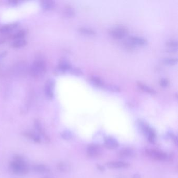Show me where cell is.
<instances>
[{
	"label": "cell",
	"mask_w": 178,
	"mask_h": 178,
	"mask_svg": "<svg viewBox=\"0 0 178 178\" xmlns=\"http://www.w3.org/2000/svg\"><path fill=\"white\" fill-rule=\"evenodd\" d=\"M46 64L42 60H37L34 62L30 67V73L32 76L39 78L45 75L46 72Z\"/></svg>",
	"instance_id": "1"
},
{
	"label": "cell",
	"mask_w": 178,
	"mask_h": 178,
	"mask_svg": "<svg viewBox=\"0 0 178 178\" xmlns=\"http://www.w3.org/2000/svg\"><path fill=\"white\" fill-rule=\"evenodd\" d=\"M11 169L13 171L18 175H24L28 172V168L23 160L16 159L11 164Z\"/></svg>",
	"instance_id": "2"
},
{
	"label": "cell",
	"mask_w": 178,
	"mask_h": 178,
	"mask_svg": "<svg viewBox=\"0 0 178 178\" xmlns=\"http://www.w3.org/2000/svg\"><path fill=\"white\" fill-rule=\"evenodd\" d=\"M128 29L123 26H117L111 28L110 30V34L114 39H122L128 34Z\"/></svg>",
	"instance_id": "3"
},
{
	"label": "cell",
	"mask_w": 178,
	"mask_h": 178,
	"mask_svg": "<svg viewBox=\"0 0 178 178\" xmlns=\"http://www.w3.org/2000/svg\"><path fill=\"white\" fill-rule=\"evenodd\" d=\"M148 156L157 160H165L167 158V155L164 152L154 149H149L146 150Z\"/></svg>",
	"instance_id": "4"
},
{
	"label": "cell",
	"mask_w": 178,
	"mask_h": 178,
	"mask_svg": "<svg viewBox=\"0 0 178 178\" xmlns=\"http://www.w3.org/2000/svg\"><path fill=\"white\" fill-rule=\"evenodd\" d=\"M54 82L52 80H49L45 83V94L48 99H52L53 96Z\"/></svg>",
	"instance_id": "5"
},
{
	"label": "cell",
	"mask_w": 178,
	"mask_h": 178,
	"mask_svg": "<svg viewBox=\"0 0 178 178\" xmlns=\"http://www.w3.org/2000/svg\"><path fill=\"white\" fill-rule=\"evenodd\" d=\"M140 123H141L140 124L141 125L143 131L147 135L149 140L150 142H153L155 139V136H156L155 132L150 127L146 125L145 123H144V122H140Z\"/></svg>",
	"instance_id": "6"
},
{
	"label": "cell",
	"mask_w": 178,
	"mask_h": 178,
	"mask_svg": "<svg viewBox=\"0 0 178 178\" xmlns=\"http://www.w3.org/2000/svg\"><path fill=\"white\" fill-rule=\"evenodd\" d=\"M128 41L131 45H144L147 44V40L145 39L137 36L130 37Z\"/></svg>",
	"instance_id": "7"
},
{
	"label": "cell",
	"mask_w": 178,
	"mask_h": 178,
	"mask_svg": "<svg viewBox=\"0 0 178 178\" xmlns=\"http://www.w3.org/2000/svg\"><path fill=\"white\" fill-rule=\"evenodd\" d=\"M107 167L110 169H120L128 167L129 164L128 163L121 161H111L107 163Z\"/></svg>",
	"instance_id": "8"
},
{
	"label": "cell",
	"mask_w": 178,
	"mask_h": 178,
	"mask_svg": "<svg viewBox=\"0 0 178 178\" xmlns=\"http://www.w3.org/2000/svg\"><path fill=\"white\" fill-rule=\"evenodd\" d=\"M105 145L107 148L114 149L119 146L117 141L112 137H106L105 139Z\"/></svg>",
	"instance_id": "9"
},
{
	"label": "cell",
	"mask_w": 178,
	"mask_h": 178,
	"mask_svg": "<svg viewBox=\"0 0 178 178\" xmlns=\"http://www.w3.org/2000/svg\"><path fill=\"white\" fill-rule=\"evenodd\" d=\"M88 154L91 157H97L100 155L101 150L98 146L92 145L88 148Z\"/></svg>",
	"instance_id": "10"
},
{
	"label": "cell",
	"mask_w": 178,
	"mask_h": 178,
	"mask_svg": "<svg viewBox=\"0 0 178 178\" xmlns=\"http://www.w3.org/2000/svg\"><path fill=\"white\" fill-rule=\"evenodd\" d=\"M43 9L45 10H51L55 7V3L52 1H44L41 3Z\"/></svg>",
	"instance_id": "11"
},
{
	"label": "cell",
	"mask_w": 178,
	"mask_h": 178,
	"mask_svg": "<svg viewBox=\"0 0 178 178\" xmlns=\"http://www.w3.org/2000/svg\"><path fill=\"white\" fill-rule=\"evenodd\" d=\"M26 45V41L24 39H17L12 42V46L15 48H19L25 46Z\"/></svg>",
	"instance_id": "12"
},
{
	"label": "cell",
	"mask_w": 178,
	"mask_h": 178,
	"mask_svg": "<svg viewBox=\"0 0 178 178\" xmlns=\"http://www.w3.org/2000/svg\"><path fill=\"white\" fill-rule=\"evenodd\" d=\"M80 33L87 36H94L96 34L95 31L91 28L87 27H81L78 29Z\"/></svg>",
	"instance_id": "13"
},
{
	"label": "cell",
	"mask_w": 178,
	"mask_h": 178,
	"mask_svg": "<svg viewBox=\"0 0 178 178\" xmlns=\"http://www.w3.org/2000/svg\"><path fill=\"white\" fill-rule=\"evenodd\" d=\"M59 68L60 70L65 71L69 70L71 67L70 64L67 61L62 60L60 62Z\"/></svg>",
	"instance_id": "14"
},
{
	"label": "cell",
	"mask_w": 178,
	"mask_h": 178,
	"mask_svg": "<svg viewBox=\"0 0 178 178\" xmlns=\"http://www.w3.org/2000/svg\"><path fill=\"white\" fill-rule=\"evenodd\" d=\"M17 26V24H12V25H7L3 26L0 29V31L2 33H8L12 31L13 29Z\"/></svg>",
	"instance_id": "15"
},
{
	"label": "cell",
	"mask_w": 178,
	"mask_h": 178,
	"mask_svg": "<svg viewBox=\"0 0 178 178\" xmlns=\"http://www.w3.org/2000/svg\"><path fill=\"white\" fill-rule=\"evenodd\" d=\"M138 86L139 87V88L142 89L143 91H145L146 92L149 93V94H155L156 92L154 89H152V88L149 87V86L143 84L142 83H138Z\"/></svg>",
	"instance_id": "16"
},
{
	"label": "cell",
	"mask_w": 178,
	"mask_h": 178,
	"mask_svg": "<svg viewBox=\"0 0 178 178\" xmlns=\"http://www.w3.org/2000/svg\"><path fill=\"white\" fill-rule=\"evenodd\" d=\"M91 81L95 85L98 87H102L103 83L102 81L99 77L97 76H92L91 77Z\"/></svg>",
	"instance_id": "17"
},
{
	"label": "cell",
	"mask_w": 178,
	"mask_h": 178,
	"mask_svg": "<svg viewBox=\"0 0 178 178\" xmlns=\"http://www.w3.org/2000/svg\"><path fill=\"white\" fill-rule=\"evenodd\" d=\"M134 152L130 149H123L120 152V155L121 156L128 157L133 156Z\"/></svg>",
	"instance_id": "18"
},
{
	"label": "cell",
	"mask_w": 178,
	"mask_h": 178,
	"mask_svg": "<svg viewBox=\"0 0 178 178\" xmlns=\"http://www.w3.org/2000/svg\"><path fill=\"white\" fill-rule=\"evenodd\" d=\"M34 170L36 171V172H39V173H45L48 171L49 169L47 168L44 165H37L34 168Z\"/></svg>",
	"instance_id": "19"
},
{
	"label": "cell",
	"mask_w": 178,
	"mask_h": 178,
	"mask_svg": "<svg viewBox=\"0 0 178 178\" xmlns=\"http://www.w3.org/2000/svg\"><path fill=\"white\" fill-rule=\"evenodd\" d=\"M163 62L165 64L169 65H173L176 64L177 63V58H165L163 60Z\"/></svg>",
	"instance_id": "20"
},
{
	"label": "cell",
	"mask_w": 178,
	"mask_h": 178,
	"mask_svg": "<svg viewBox=\"0 0 178 178\" xmlns=\"http://www.w3.org/2000/svg\"><path fill=\"white\" fill-rule=\"evenodd\" d=\"M25 135L29 139H33V141H35L36 142H39L40 141L39 136H37V135L34 134V133H31V132H27V133H25Z\"/></svg>",
	"instance_id": "21"
},
{
	"label": "cell",
	"mask_w": 178,
	"mask_h": 178,
	"mask_svg": "<svg viewBox=\"0 0 178 178\" xmlns=\"http://www.w3.org/2000/svg\"><path fill=\"white\" fill-rule=\"evenodd\" d=\"M64 13L67 16V17H71L74 15L75 12H74V10L73 9V8H71V6H67L65 8Z\"/></svg>",
	"instance_id": "22"
},
{
	"label": "cell",
	"mask_w": 178,
	"mask_h": 178,
	"mask_svg": "<svg viewBox=\"0 0 178 178\" xmlns=\"http://www.w3.org/2000/svg\"><path fill=\"white\" fill-rule=\"evenodd\" d=\"M166 45H167V47H169V48L176 49L178 45V42H177V40L172 39V40L168 41L166 43Z\"/></svg>",
	"instance_id": "23"
},
{
	"label": "cell",
	"mask_w": 178,
	"mask_h": 178,
	"mask_svg": "<svg viewBox=\"0 0 178 178\" xmlns=\"http://www.w3.org/2000/svg\"><path fill=\"white\" fill-rule=\"evenodd\" d=\"M25 35V31H23V30H20V31H18L17 33H16L15 34H14V36H13V38L15 40L23 39Z\"/></svg>",
	"instance_id": "24"
},
{
	"label": "cell",
	"mask_w": 178,
	"mask_h": 178,
	"mask_svg": "<svg viewBox=\"0 0 178 178\" xmlns=\"http://www.w3.org/2000/svg\"><path fill=\"white\" fill-rule=\"evenodd\" d=\"M160 84L163 87L166 88L169 85V81L166 78H162L160 80Z\"/></svg>",
	"instance_id": "25"
},
{
	"label": "cell",
	"mask_w": 178,
	"mask_h": 178,
	"mask_svg": "<svg viewBox=\"0 0 178 178\" xmlns=\"http://www.w3.org/2000/svg\"><path fill=\"white\" fill-rule=\"evenodd\" d=\"M107 88L109 91H113V92H119L120 91V89L119 88V87L116 85H109L107 86Z\"/></svg>",
	"instance_id": "26"
},
{
	"label": "cell",
	"mask_w": 178,
	"mask_h": 178,
	"mask_svg": "<svg viewBox=\"0 0 178 178\" xmlns=\"http://www.w3.org/2000/svg\"><path fill=\"white\" fill-rule=\"evenodd\" d=\"M71 136H72V135L71 134V133H70V132H64V133H63L62 137L64 138V139H70L71 138Z\"/></svg>",
	"instance_id": "27"
},
{
	"label": "cell",
	"mask_w": 178,
	"mask_h": 178,
	"mask_svg": "<svg viewBox=\"0 0 178 178\" xmlns=\"http://www.w3.org/2000/svg\"><path fill=\"white\" fill-rule=\"evenodd\" d=\"M72 72L75 75H81L82 74V72H81V71L78 69H72Z\"/></svg>",
	"instance_id": "28"
},
{
	"label": "cell",
	"mask_w": 178,
	"mask_h": 178,
	"mask_svg": "<svg viewBox=\"0 0 178 178\" xmlns=\"http://www.w3.org/2000/svg\"><path fill=\"white\" fill-rule=\"evenodd\" d=\"M60 169L62 170V171H65L67 170V166L66 165H65L64 164H62L61 165H60Z\"/></svg>",
	"instance_id": "29"
}]
</instances>
